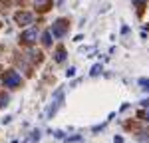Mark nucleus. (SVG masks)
<instances>
[{
    "label": "nucleus",
    "mask_w": 149,
    "mask_h": 143,
    "mask_svg": "<svg viewBox=\"0 0 149 143\" xmlns=\"http://www.w3.org/2000/svg\"><path fill=\"white\" fill-rule=\"evenodd\" d=\"M20 83H22V76H20L18 72L8 70L6 74H4V85H6V87H10V90H14V87H18Z\"/></svg>",
    "instance_id": "nucleus-1"
},
{
    "label": "nucleus",
    "mask_w": 149,
    "mask_h": 143,
    "mask_svg": "<svg viewBox=\"0 0 149 143\" xmlns=\"http://www.w3.org/2000/svg\"><path fill=\"white\" fill-rule=\"evenodd\" d=\"M64 101V92L62 90H58L56 92V97L52 99V106H50V109H48V117H52L54 113H56V109L60 107V103Z\"/></svg>",
    "instance_id": "nucleus-2"
},
{
    "label": "nucleus",
    "mask_w": 149,
    "mask_h": 143,
    "mask_svg": "<svg viewBox=\"0 0 149 143\" xmlns=\"http://www.w3.org/2000/svg\"><path fill=\"white\" fill-rule=\"evenodd\" d=\"M20 40H22L24 44H34L36 40H38V30L36 28H28L26 32H22Z\"/></svg>",
    "instance_id": "nucleus-3"
},
{
    "label": "nucleus",
    "mask_w": 149,
    "mask_h": 143,
    "mask_svg": "<svg viewBox=\"0 0 149 143\" xmlns=\"http://www.w3.org/2000/svg\"><path fill=\"white\" fill-rule=\"evenodd\" d=\"M16 22L20 26H30V24H34V16L30 12H18L16 14Z\"/></svg>",
    "instance_id": "nucleus-4"
},
{
    "label": "nucleus",
    "mask_w": 149,
    "mask_h": 143,
    "mask_svg": "<svg viewBox=\"0 0 149 143\" xmlns=\"http://www.w3.org/2000/svg\"><path fill=\"white\" fill-rule=\"evenodd\" d=\"M66 30H68V24H66V20H58V22L52 26V34L56 36V38H62V36L66 34Z\"/></svg>",
    "instance_id": "nucleus-5"
},
{
    "label": "nucleus",
    "mask_w": 149,
    "mask_h": 143,
    "mask_svg": "<svg viewBox=\"0 0 149 143\" xmlns=\"http://www.w3.org/2000/svg\"><path fill=\"white\" fill-rule=\"evenodd\" d=\"M36 8H40V10H46L48 6H50V0H34Z\"/></svg>",
    "instance_id": "nucleus-6"
},
{
    "label": "nucleus",
    "mask_w": 149,
    "mask_h": 143,
    "mask_svg": "<svg viewBox=\"0 0 149 143\" xmlns=\"http://www.w3.org/2000/svg\"><path fill=\"white\" fill-rule=\"evenodd\" d=\"M42 42H44V46H50V44H52V30L44 32V36H42Z\"/></svg>",
    "instance_id": "nucleus-7"
},
{
    "label": "nucleus",
    "mask_w": 149,
    "mask_h": 143,
    "mask_svg": "<svg viewBox=\"0 0 149 143\" xmlns=\"http://www.w3.org/2000/svg\"><path fill=\"white\" fill-rule=\"evenodd\" d=\"M66 60V50L64 48H58L56 50V62H64Z\"/></svg>",
    "instance_id": "nucleus-8"
},
{
    "label": "nucleus",
    "mask_w": 149,
    "mask_h": 143,
    "mask_svg": "<svg viewBox=\"0 0 149 143\" xmlns=\"http://www.w3.org/2000/svg\"><path fill=\"white\" fill-rule=\"evenodd\" d=\"M139 85H143V90L149 92V80H139Z\"/></svg>",
    "instance_id": "nucleus-9"
},
{
    "label": "nucleus",
    "mask_w": 149,
    "mask_h": 143,
    "mask_svg": "<svg viewBox=\"0 0 149 143\" xmlns=\"http://www.w3.org/2000/svg\"><path fill=\"white\" fill-rule=\"evenodd\" d=\"M100 70H102V66H100V64H95V66L92 68V76H97V74H100Z\"/></svg>",
    "instance_id": "nucleus-10"
},
{
    "label": "nucleus",
    "mask_w": 149,
    "mask_h": 143,
    "mask_svg": "<svg viewBox=\"0 0 149 143\" xmlns=\"http://www.w3.org/2000/svg\"><path fill=\"white\" fill-rule=\"evenodd\" d=\"M145 2H147V0H133V4H135V6H143Z\"/></svg>",
    "instance_id": "nucleus-11"
},
{
    "label": "nucleus",
    "mask_w": 149,
    "mask_h": 143,
    "mask_svg": "<svg viewBox=\"0 0 149 143\" xmlns=\"http://www.w3.org/2000/svg\"><path fill=\"white\" fill-rule=\"evenodd\" d=\"M74 74H76V68H70V70H68V78H70V76H74Z\"/></svg>",
    "instance_id": "nucleus-12"
},
{
    "label": "nucleus",
    "mask_w": 149,
    "mask_h": 143,
    "mask_svg": "<svg viewBox=\"0 0 149 143\" xmlns=\"http://www.w3.org/2000/svg\"><path fill=\"white\" fill-rule=\"evenodd\" d=\"M4 103H6V97H0V107L4 106Z\"/></svg>",
    "instance_id": "nucleus-13"
},
{
    "label": "nucleus",
    "mask_w": 149,
    "mask_h": 143,
    "mask_svg": "<svg viewBox=\"0 0 149 143\" xmlns=\"http://www.w3.org/2000/svg\"><path fill=\"white\" fill-rule=\"evenodd\" d=\"M145 117H147V119H149V109H147V111H145Z\"/></svg>",
    "instance_id": "nucleus-14"
}]
</instances>
